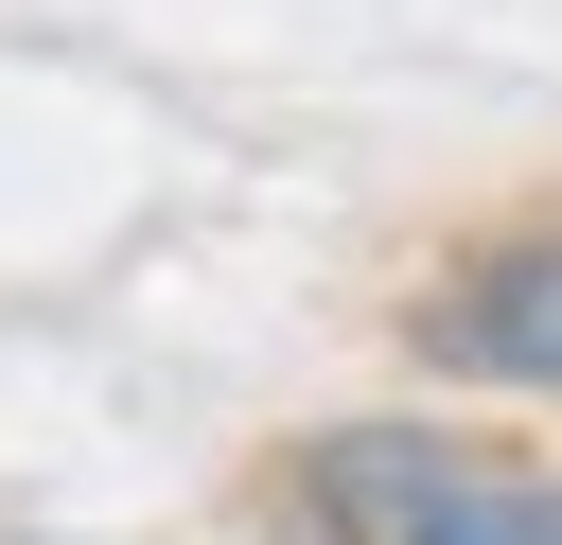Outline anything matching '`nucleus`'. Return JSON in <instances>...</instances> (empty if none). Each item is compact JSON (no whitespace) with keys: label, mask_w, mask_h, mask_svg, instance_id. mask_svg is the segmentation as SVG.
<instances>
[{"label":"nucleus","mask_w":562,"mask_h":545,"mask_svg":"<svg viewBox=\"0 0 562 545\" xmlns=\"http://www.w3.org/2000/svg\"><path fill=\"white\" fill-rule=\"evenodd\" d=\"M281 492L316 545H562V475L457 422H316Z\"/></svg>","instance_id":"1"},{"label":"nucleus","mask_w":562,"mask_h":545,"mask_svg":"<svg viewBox=\"0 0 562 545\" xmlns=\"http://www.w3.org/2000/svg\"><path fill=\"white\" fill-rule=\"evenodd\" d=\"M0 545H35V527H0Z\"/></svg>","instance_id":"3"},{"label":"nucleus","mask_w":562,"mask_h":545,"mask_svg":"<svg viewBox=\"0 0 562 545\" xmlns=\"http://www.w3.org/2000/svg\"><path fill=\"white\" fill-rule=\"evenodd\" d=\"M404 352H422L439 387H509V404H562V229L457 246V264L404 299Z\"/></svg>","instance_id":"2"}]
</instances>
